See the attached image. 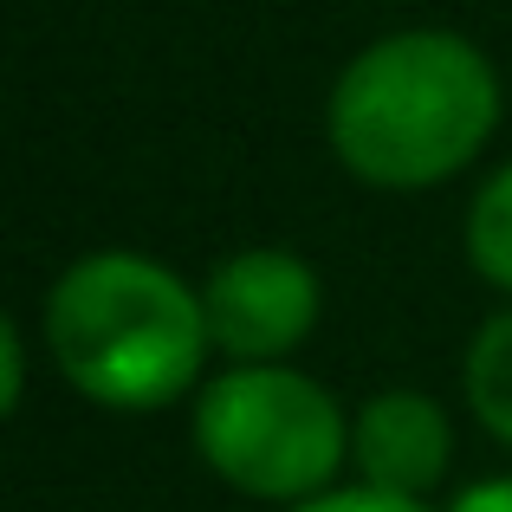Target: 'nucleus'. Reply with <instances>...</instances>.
Instances as JSON below:
<instances>
[{
	"label": "nucleus",
	"mask_w": 512,
	"mask_h": 512,
	"mask_svg": "<svg viewBox=\"0 0 512 512\" xmlns=\"http://www.w3.org/2000/svg\"><path fill=\"white\" fill-rule=\"evenodd\" d=\"M500 124V78L461 33H389L338 72L325 130L370 188H435L480 156Z\"/></svg>",
	"instance_id": "1"
},
{
	"label": "nucleus",
	"mask_w": 512,
	"mask_h": 512,
	"mask_svg": "<svg viewBox=\"0 0 512 512\" xmlns=\"http://www.w3.org/2000/svg\"><path fill=\"white\" fill-rule=\"evenodd\" d=\"M208 312L182 273L150 253H85L46 292V350L98 409H163L201 383Z\"/></svg>",
	"instance_id": "2"
},
{
	"label": "nucleus",
	"mask_w": 512,
	"mask_h": 512,
	"mask_svg": "<svg viewBox=\"0 0 512 512\" xmlns=\"http://www.w3.org/2000/svg\"><path fill=\"white\" fill-rule=\"evenodd\" d=\"M195 454L234 493L305 506L344 467L350 428L312 376L286 363H234L195 402Z\"/></svg>",
	"instance_id": "3"
},
{
	"label": "nucleus",
	"mask_w": 512,
	"mask_h": 512,
	"mask_svg": "<svg viewBox=\"0 0 512 512\" xmlns=\"http://www.w3.org/2000/svg\"><path fill=\"white\" fill-rule=\"evenodd\" d=\"M201 312L214 350L234 363H279L318 325V273L286 247L227 253L201 286Z\"/></svg>",
	"instance_id": "4"
},
{
	"label": "nucleus",
	"mask_w": 512,
	"mask_h": 512,
	"mask_svg": "<svg viewBox=\"0 0 512 512\" xmlns=\"http://www.w3.org/2000/svg\"><path fill=\"white\" fill-rule=\"evenodd\" d=\"M350 454H357V467H363V487L422 500L454 461V428H448V415H441L435 396L383 389V396L363 402L357 428H350Z\"/></svg>",
	"instance_id": "5"
},
{
	"label": "nucleus",
	"mask_w": 512,
	"mask_h": 512,
	"mask_svg": "<svg viewBox=\"0 0 512 512\" xmlns=\"http://www.w3.org/2000/svg\"><path fill=\"white\" fill-rule=\"evenodd\" d=\"M461 389H467L474 422L487 428L493 441H506V448H512V312H493L487 325L474 331Z\"/></svg>",
	"instance_id": "6"
},
{
	"label": "nucleus",
	"mask_w": 512,
	"mask_h": 512,
	"mask_svg": "<svg viewBox=\"0 0 512 512\" xmlns=\"http://www.w3.org/2000/svg\"><path fill=\"white\" fill-rule=\"evenodd\" d=\"M467 260H474V273L487 286L512 292V163L467 208Z\"/></svg>",
	"instance_id": "7"
},
{
	"label": "nucleus",
	"mask_w": 512,
	"mask_h": 512,
	"mask_svg": "<svg viewBox=\"0 0 512 512\" xmlns=\"http://www.w3.org/2000/svg\"><path fill=\"white\" fill-rule=\"evenodd\" d=\"M286 512H428L422 500H402V493H376V487H344V493H318L305 506Z\"/></svg>",
	"instance_id": "8"
},
{
	"label": "nucleus",
	"mask_w": 512,
	"mask_h": 512,
	"mask_svg": "<svg viewBox=\"0 0 512 512\" xmlns=\"http://www.w3.org/2000/svg\"><path fill=\"white\" fill-rule=\"evenodd\" d=\"M0 370H7V409H20V383H26V344H20V325H0Z\"/></svg>",
	"instance_id": "9"
},
{
	"label": "nucleus",
	"mask_w": 512,
	"mask_h": 512,
	"mask_svg": "<svg viewBox=\"0 0 512 512\" xmlns=\"http://www.w3.org/2000/svg\"><path fill=\"white\" fill-rule=\"evenodd\" d=\"M448 512H512V480H474L467 493H454Z\"/></svg>",
	"instance_id": "10"
}]
</instances>
